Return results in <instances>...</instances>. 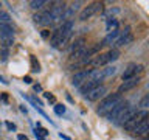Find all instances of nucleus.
<instances>
[{
    "mask_svg": "<svg viewBox=\"0 0 149 140\" xmlns=\"http://www.w3.org/2000/svg\"><path fill=\"white\" fill-rule=\"evenodd\" d=\"M72 30H73V22L72 20H65L61 23L59 28H56L53 31V34L50 37V44L56 47V48H64L65 44L68 42L70 36H72Z\"/></svg>",
    "mask_w": 149,
    "mask_h": 140,
    "instance_id": "f257e3e1",
    "label": "nucleus"
},
{
    "mask_svg": "<svg viewBox=\"0 0 149 140\" xmlns=\"http://www.w3.org/2000/svg\"><path fill=\"white\" fill-rule=\"evenodd\" d=\"M121 101H123V98H121L120 93H112V95H107L104 100L100 101V106H98V114H100V115H107Z\"/></svg>",
    "mask_w": 149,
    "mask_h": 140,
    "instance_id": "f03ea898",
    "label": "nucleus"
},
{
    "mask_svg": "<svg viewBox=\"0 0 149 140\" xmlns=\"http://www.w3.org/2000/svg\"><path fill=\"white\" fill-rule=\"evenodd\" d=\"M102 9H104V5L101 2L90 3L88 6H86L81 13H79V20H87V19H90L92 16H95V14L102 13Z\"/></svg>",
    "mask_w": 149,
    "mask_h": 140,
    "instance_id": "7ed1b4c3",
    "label": "nucleus"
},
{
    "mask_svg": "<svg viewBox=\"0 0 149 140\" xmlns=\"http://www.w3.org/2000/svg\"><path fill=\"white\" fill-rule=\"evenodd\" d=\"M146 117H149V114H148L146 111H137V112H135V114L132 115V118H130L127 123L124 125V128L127 129V131H134L144 118H146Z\"/></svg>",
    "mask_w": 149,
    "mask_h": 140,
    "instance_id": "20e7f679",
    "label": "nucleus"
},
{
    "mask_svg": "<svg viewBox=\"0 0 149 140\" xmlns=\"http://www.w3.org/2000/svg\"><path fill=\"white\" fill-rule=\"evenodd\" d=\"M65 3H58L56 6L50 9V16H51V23H58V22H64V14H65Z\"/></svg>",
    "mask_w": 149,
    "mask_h": 140,
    "instance_id": "39448f33",
    "label": "nucleus"
},
{
    "mask_svg": "<svg viewBox=\"0 0 149 140\" xmlns=\"http://www.w3.org/2000/svg\"><path fill=\"white\" fill-rule=\"evenodd\" d=\"M137 112V109L135 107H132V106H127V107H124L123 111L120 112V115L116 117V120H115V123L116 125H121V126H124L127 121L132 118V115Z\"/></svg>",
    "mask_w": 149,
    "mask_h": 140,
    "instance_id": "423d86ee",
    "label": "nucleus"
},
{
    "mask_svg": "<svg viewBox=\"0 0 149 140\" xmlns=\"http://www.w3.org/2000/svg\"><path fill=\"white\" fill-rule=\"evenodd\" d=\"M143 72V65H137V64H129L127 67L124 69L123 73V81H127V79L134 78V76H140V73Z\"/></svg>",
    "mask_w": 149,
    "mask_h": 140,
    "instance_id": "0eeeda50",
    "label": "nucleus"
},
{
    "mask_svg": "<svg viewBox=\"0 0 149 140\" xmlns=\"http://www.w3.org/2000/svg\"><path fill=\"white\" fill-rule=\"evenodd\" d=\"M132 34H130V28L129 27H126L124 28V31H121L120 33V37L116 39V42H115V47H123V45H126V44H129V42H132Z\"/></svg>",
    "mask_w": 149,
    "mask_h": 140,
    "instance_id": "6e6552de",
    "label": "nucleus"
},
{
    "mask_svg": "<svg viewBox=\"0 0 149 140\" xmlns=\"http://www.w3.org/2000/svg\"><path fill=\"white\" fill-rule=\"evenodd\" d=\"M33 20L37 25H50L51 23V16H50V9L48 11H42V13H37L33 16Z\"/></svg>",
    "mask_w": 149,
    "mask_h": 140,
    "instance_id": "1a4fd4ad",
    "label": "nucleus"
},
{
    "mask_svg": "<svg viewBox=\"0 0 149 140\" xmlns=\"http://www.w3.org/2000/svg\"><path fill=\"white\" fill-rule=\"evenodd\" d=\"M132 132L135 135H138V137H146V135H149V117H146Z\"/></svg>",
    "mask_w": 149,
    "mask_h": 140,
    "instance_id": "9d476101",
    "label": "nucleus"
},
{
    "mask_svg": "<svg viewBox=\"0 0 149 140\" xmlns=\"http://www.w3.org/2000/svg\"><path fill=\"white\" fill-rule=\"evenodd\" d=\"M140 83V76H134V78H130V79H127V81H124L121 86L118 87V93L121 95L123 92H126V90H130V89H134L137 84Z\"/></svg>",
    "mask_w": 149,
    "mask_h": 140,
    "instance_id": "9b49d317",
    "label": "nucleus"
},
{
    "mask_svg": "<svg viewBox=\"0 0 149 140\" xmlns=\"http://www.w3.org/2000/svg\"><path fill=\"white\" fill-rule=\"evenodd\" d=\"M106 90H107V89H106L104 86H98V87L93 89V90L88 92L86 97H87V100H90V101H96V100H100V98L104 95Z\"/></svg>",
    "mask_w": 149,
    "mask_h": 140,
    "instance_id": "f8f14e48",
    "label": "nucleus"
},
{
    "mask_svg": "<svg viewBox=\"0 0 149 140\" xmlns=\"http://www.w3.org/2000/svg\"><path fill=\"white\" fill-rule=\"evenodd\" d=\"M87 78H88V72H78V73H74L73 75V78H72V84L74 87H81L84 83L87 81Z\"/></svg>",
    "mask_w": 149,
    "mask_h": 140,
    "instance_id": "ddd939ff",
    "label": "nucleus"
},
{
    "mask_svg": "<svg viewBox=\"0 0 149 140\" xmlns=\"http://www.w3.org/2000/svg\"><path fill=\"white\" fill-rule=\"evenodd\" d=\"M127 106H129V104H127V103H126V101L123 100V101H121V103H118V104H116V106H115L113 109H112V111H110V112H109V114H107L106 117H107V118H109L110 121H112V120L115 121V120H116V117L120 115V112L123 111L124 107H127Z\"/></svg>",
    "mask_w": 149,
    "mask_h": 140,
    "instance_id": "4468645a",
    "label": "nucleus"
},
{
    "mask_svg": "<svg viewBox=\"0 0 149 140\" xmlns=\"http://www.w3.org/2000/svg\"><path fill=\"white\" fill-rule=\"evenodd\" d=\"M100 86V81H95V79H90V81H86L82 84L81 87H79V90H81V93H84V95H87L90 90H93L95 87Z\"/></svg>",
    "mask_w": 149,
    "mask_h": 140,
    "instance_id": "2eb2a0df",
    "label": "nucleus"
},
{
    "mask_svg": "<svg viewBox=\"0 0 149 140\" xmlns=\"http://www.w3.org/2000/svg\"><path fill=\"white\" fill-rule=\"evenodd\" d=\"M120 30H116V31H112V33H109L106 37H104V41L101 42V45L104 47V45H113L115 42H116V39L120 37Z\"/></svg>",
    "mask_w": 149,
    "mask_h": 140,
    "instance_id": "dca6fc26",
    "label": "nucleus"
},
{
    "mask_svg": "<svg viewBox=\"0 0 149 140\" xmlns=\"http://www.w3.org/2000/svg\"><path fill=\"white\" fill-rule=\"evenodd\" d=\"M0 41L3 42V47H11L14 44V36L9 34V33H0Z\"/></svg>",
    "mask_w": 149,
    "mask_h": 140,
    "instance_id": "f3484780",
    "label": "nucleus"
},
{
    "mask_svg": "<svg viewBox=\"0 0 149 140\" xmlns=\"http://www.w3.org/2000/svg\"><path fill=\"white\" fill-rule=\"evenodd\" d=\"M84 44H86V39L84 37H78L76 41H73L72 42V45H70V51H76V50H79V48H82L84 47Z\"/></svg>",
    "mask_w": 149,
    "mask_h": 140,
    "instance_id": "a211bd4d",
    "label": "nucleus"
},
{
    "mask_svg": "<svg viewBox=\"0 0 149 140\" xmlns=\"http://www.w3.org/2000/svg\"><path fill=\"white\" fill-rule=\"evenodd\" d=\"M106 56H107V61L109 62H112V61H116L120 58V50L118 48H112V50H109L106 53Z\"/></svg>",
    "mask_w": 149,
    "mask_h": 140,
    "instance_id": "6ab92c4d",
    "label": "nucleus"
},
{
    "mask_svg": "<svg viewBox=\"0 0 149 140\" xmlns=\"http://www.w3.org/2000/svg\"><path fill=\"white\" fill-rule=\"evenodd\" d=\"M118 30V20L116 19H107V31L112 33V31H116Z\"/></svg>",
    "mask_w": 149,
    "mask_h": 140,
    "instance_id": "aec40b11",
    "label": "nucleus"
},
{
    "mask_svg": "<svg viewBox=\"0 0 149 140\" xmlns=\"http://www.w3.org/2000/svg\"><path fill=\"white\" fill-rule=\"evenodd\" d=\"M44 5H47L45 0H33V2H30V6H31L33 9H40Z\"/></svg>",
    "mask_w": 149,
    "mask_h": 140,
    "instance_id": "412c9836",
    "label": "nucleus"
},
{
    "mask_svg": "<svg viewBox=\"0 0 149 140\" xmlns=\"http://www.w3.org/2000/svg\"><path fill=\"white\" fill-rule=\"evenodd\" d=\"M31 70L33 72H40V64H39V61L36 59V56H31Z\"/></svg>",
    "mask_w": 149,
    "mask_h": 140,
    "instance_id": "4be33fe9",
    "label": "nucleus"
},
{
    "mask_svg": "<svg viewBox=\"0 0 149 140\" xmlns=\"http://www.w3.org/2000/svg\"><path fill=\"white\" fill-rule=\"evenodd\" d=\"M0 33H9V34H14V30L9 23H0Z\"/></svg>",
    "mask_w": 149,
    "mask_h": 140,
    "instance_id": "5701e85b",
    "label": "nucleus"
},
{
    "mask_svg": "<svg viewBox=\"0 0 149 140\" xmlns=\"http://www.w3.org/2000/svg\"><path fill=\"white\" fill-rule=\"evenodd\" d=\"M116 67H109V69H102V75H104V78L107 76H113V75L116 73Z\"/></svg>",
    "mask_w": 149,
    "mask_h": 140,
    "instance_id": "b1692460",
    "label": "nucleus"
},
{
    "mask_svg": "<svg viewBox=\"0 0 149 140\" xmlns=\"http://www.w3.org/2000/svg\"><path fill=\"white\" fill-rule=\"evenodd\" d=\"M9 20H11V16H9L8 13H5L0 9V23H8Z\"/></svg>",
    "mask_w": 149,
    "mask_h": 140,
    "instance_id": "393cba45",
    "label": "nucleus"
},
{
    "mask_svg": "<svg viewBox=\"0 0 149 140\" xmlns=\"http://www.w3.org/2000/svg\"><path fill=\"white\" fill-rule=\"evenodd\" d=\"M0 55H2V61H6L8 59V55H9V51L6 47H3V45H0Z\"/></svg>",
    "mask_w": 149,
    "mask_h": 140,
    "instance_id": "a878e982",
    "label": "nucleus"
},
{
    "mask_svg": "<svg viewBox=\"0 0 149 140\" xmlns=\"http://www.w3.org/2000/svg\"><path fill=\"white\" fill-rule=\"evenodd\" d=\"M48 134V131L45 128H40V126H37L36 128V135H40V137H45V135Z\"/></svg>",
    "mask_w": 149,
    "mask_h": 140,
    "instance_id": "bb28decb",
    "label": "nucleus"
},
{
    "mask_svg": "<svg viewBox=\"0 0 149 140\" xmlns=\"http://www.w3.org/2000/svg\"><path fill=\"white\" fill-rule=\"evenodd\" d=\"M54 112H56L58 115H62L64 112H65V107H64V104H56V106H54Z\"/></svg>",
    "mask_w": 149,
    "mask_h": 140,
    "instance_id": "cd10ccee",
    "label": "nucleus"
},
{
    "mask_svg": "<svg viewBox=\"0 0 149 140\" xmlns=\"http://www.w3.org/2000/svg\"><path fill=\"white\" fill-rule=\"evenodd\" d=\"M140 106H141V107H148L149 106V97L148 95L143 97L141 100H140Z\"/></svg>",
    "mask_w": 149,
    "mask_h": 140,
    "instance_id": "c85d7f7f",
    "label": "nucleus"
},
{
    "mask_svg": "<svg viewBox=\"0 0 149 140\" xmlns=\"http://www.w3.org/2000/svg\"><path fill=\"white\" fill-rule=\"evenodd\" d=\"M44 97L47 98V100H50L51 103H54V97L51 95V93H48V92H45V93H44Z\"/></svg>",
    "mask_w": 149,
    "mask_h": 140,
    "instance_id": "c756f323",
    "label": "nucleus"
},
{
    "mask_svg": "<svg viewBox=\"0 0 149 140\" xmlns=\"http://www.w3.org/2000/svg\"><path fill=\"white\" fill-rule=\"evenodd\" d=\"M6 128H8L9 131H16V125L11 123V121H6Z\"/></svg>",
    "mask_w": 149,
    "mask_h": 140,
    "instance_id": "7c9ffc66",
    "label": "nucleus"
},
{
    "mask_svg": "<svg viewBox=\"0 0 149 140\" xmlns=\"http://www.w3.org/2000/svg\"><path fill=\"white\" fill-rule=\"evenodd\" d=\"M31 81H33V79H31L30 76H25V78H23V83H26V84H31Z\"/></svg>",
    "mask_w": 149,
    "mask_h": 140,
    "instance_id": "2f4dec72",
    "label": "nucleus"
},
{
    "mask_svg": "<svg viewBox=\"0 0 149 140\" xmlns=\"http://www.w3.org/2000/svg\"><path fill=\"white\" fill-rule=\"evenodd\" d=\"M48 34H50L48 30H44V31H42V37H48Z\"/></svg>",
    "mask_w": 149,
    "mask_h": 140,
    "instance_id": "473e14b6",
    "label": "nucleus"
},
{
    "mask_svg": "<svg viewBox=\"0 0 149 140\" xmlns=\"http://www.w3.org/2000/svg\"><path fill=\"white\" fill-rule=\"evenodd\" d=\"M34 90H36V92H40V90H42V87L39 86V84H34Z\"/></svg>",
    "mask_w": 149,
    "mask_h": 140,
    "instance_id": "72a5a7b5",
    "label": "nucleus"
},
{
    "mask_svg": "<svg viewBox=\"0 0 149 140\" xmlns=\"http://www.w3.org/2000/svg\"><path fill=\"white\" fill-rule=\"evenodd\" d=\"M0 83H3V84H8V81H6V79H5L3 76H0Z\"/></svg>",
    "mask_w": 149,
    "mask_h": 140,
    "instance_id": "f704fd0d",
    "label": "nucleus"
},
{
    "mask_svg": "<svg viewBox=\"0 0 149 140\" xmlns=\"http://www.w3.org/2000/svg\"><path fill=\"white\" fill-rule=\"evenodd\" d=\"M19 140H28V139H26L23 134H20V135H19Z\"/></svg>",
    "mask_w": 149,
    "mask_h": 140,
    "instance_id": "c9c22d12",
    "label": "nucleus"
},
{
    "mask_svg": "<svg viewBox=\"0 0 149 140\" xmlns=\"http://www.w3.org/2000/svg\"><path fill=\"white\" fill-rule=\"evenodd\" d=\"M2 100H3L5 103H6V101H8V97H6V95H5V93H3V95H2Z\"/></svg>",
    "mask_w": 149,
    "mask_h": 140,
    "instance_id": "e433bc0d",
    "label": "nucleus"
},
{
    "mask_svg": "<svg viewBox=\"0 0 149 140\" xmlns=\"http://www.w3.org/2000/svg\"><path fill=\"white\" fill-rule=\"evenodd\" d=\"M20 111H22V112H25V114H26V112H28V111H26V107H25V106H20Z\"/></svg>",
    "mask_w": 149,
    "mask_h": 140,
    "instance_id": "4c0bfd02",
    "label": "nucleus"
},
{
    "mask_svg": "<svg viewBox=\"0 0 149 140\" xmlns=\"http://www.w3.org/2000/svg\"><path fill=\"white\" fill-rule=\"evenodd\" d=\"M37 137V140H45V137H40V135H36Z\"/></svg>",
    "mask_w": 149,
    "mask_h": 140,
    "instance_id": "58836bf2",
    "label": "nucleus"
},
{
    "mask_svg": "<svg viewBox=\"0 0 149 140\" xmlns=\"http://www.w3.org/2000/svg\"><path fill=\"white\" fill-rule=\"evenodd\" d=\"M148 89H149V84H148Z\"/></svg>",
    "mask_w": 149,
    "mask_h": 140,
    "instance_id": "ea45409f",
    "label": "nucleus"
},
{
    "mask_svg": "<svg viewBox=\"0 0 149 140\" xmlns=\"http://www.w3.org/2000/svg\"><path fill=\"white\" fill-rule=\"evenodd\" d=\"M0 6H2V3H0Z\"/></svg>",
    "mask_w": 149,
    "mask_h": 140,
    "instance_id": "a19ab883",
    "label": "nucleus"
},
{
    "mask_svg": "<svg viewBox=\"0 0 149 140\" xmlns=\"http://www.w3.org/2000/svg\"><path fill=\"white\" fill-rule=\"evenodd\" d=\"M148 97H149V93H148Z\"/></svg>",
    "mask_w": 149,
    "mask_h": 140,
    "instance_id": "79ce46f5",
    "label": "nucleus"
}]
</instances>
